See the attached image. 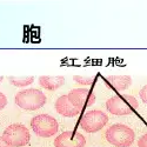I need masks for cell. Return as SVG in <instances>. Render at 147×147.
<instances>
[{"mask_svg":"<svg viewBox=\"0 0 147 147\" xmlns=\"http://www.w3.org/2000/svg\"><path fill=\"white\" fill-rule=\"evenodd\" d=\"M16 104L25 111H36L46 104V95L38 88L22 90L16 94Z\"/></svg>","mask_w":147,"mask_h":147,"instance_id":"6da1fadb","label":"cell"},{"mask_svg":"<svg viewBox=\"0 0 147 147\" xmlns=\"http://www.w3.org/2000/svg\"><path fill=\"white\" fill-rule=\"evenodd\" d=\"M105 137L109 144L115 147H129L136 139V134L131 127L126 125L114 124L107 128Z\"/></svg>","mask_w":147,"mask_h":147,"instance_id":"7a4b0ae2","label":"cell"},{"mask_svg":"<svg viewBox=\"0 0 147 147\" xmlns=\"http://www.w3.org/2000/svg\"><path fill=\"white\" fill-rule=\"evenodd\" d=\"M139 106L138 100L128 94H119L109 98L106 102V108L114 115H128Z\"/></svg>","mask_w":147,"mask_h":147,"instance_id":"3957f363","label":"cell"},{"mask_svg":"<svg viewBox=\"0 0 147 147\" xmlns=\"http://www.w3.org/2000/svg\"><path fill=\"white\" fill-rule=\"evenodd\" d=\"M31 127L33 132L38 137L41 138H50L57 134L59 129V125L55 118L48 114H39L35 115L31 120Z\"/></svg>","mask_w":147,"mask_h":147,"instance_id":"277c9868","label":"cell"},{"mask_svg":"<svg viewBox=\"0 0 147 147\" xmlns=\"http://www.w3.org/2000/svg\"><path fill=\"white\" fill-rule=\"evenodd\" d=\"M3 139L9 147H24L30 142L31 136L27 127L21 124H13L4 131Z\"/></svg>","mask_w":147,"mask_h":147,"instance_id":"5b68a950","label":"cell"},{"mask_svg":"<svg viewBox=\"0 0 147 147\" xmlns=\"http://www.w3.org/2000/svg\"><path fill=\"white\" fill-rule=\"evenodd\" d=\"M107 122L108 117L106 113L99 111V109H93V111H88L82 115L80 120V127L87 133H95L100 131Z\"/></svg>","mask_w":147,"mask_h":147,"instance_id":"8992f818","label":"cell"},{"mask_svg":"<svg viewBox=\"0 0 147 147\" xmlns=\"http://www.w3.org/2000/svg\"><path fill=\"white\" fill-rule=\"evenodd\" d=\"M68 100L69 102L77 107L79 111H81L85 107H91L95 102V95L92 91L86 88H76L72 90L68 94Z\"/></svg>","mask_w":147,"mask_h":147,"instance_id":"52a82bcc","label":"cell"},{"mask_svg":"<svg viewBox=\"0 0 147 147\" xmlns=\"http://www.w3.org/2000/svg\"><path fill=\"white\" fill-rule=\"evenodd\" d=\"M86 145V139L79 132L67 131L61 133L54 139L55 147H84Z\"/></svg>","mask_w":147,"mask_h":147,"instance_id":"ba28073f","label":"cell"},{"mask_svg":"<svg viewBox=\"0 0 147 147\" xmlns=\"http://www.w3.org/2000/svg\"><path fill=\"white\" fill-rule=\"evenodd\" d=\"M54 107H55V111L59 114H61L63 117H67V118L77 117L80 113L79 109L69 102L67 95H61L59 99H57V101L54 104Z\"/></svg>","mask_w":147,"mask_h":147,"instance_id":"9c48e42d","label":"cell"},{"mask_svg":"<svg viewBox=\"0 0 147 147\" xmlns=\"http://www.w3.org/2000/svg\"><path fill=\"white\" fill-rule=\"evenodd\" d=\"M65 82V78L63 76H41L39 78V84L40 86L45 90H50V91H55L59 87H61Z\"/></svg>","mask_w":147,"mask_h":147,"instance_id":"30bf717a","label":"cell"},{"mask_svg":"<svg viewBox=\"0 0 147 147\" xmlns=\"http://www.w3.org/2000/svg\"><path fill=\"white\" fill-rule=\"evenodd\" d=\"M106 80L117 91H125L132 85V78L129 76H108Z\"/></svg>","mask_w":147,"mask_h":147,"instance_id":"8fae6325","label":"cell"},{"mask_svg":"<svg viewBox=\"0 0 147 147\" xmlns=\"http://www.w3.org/2000/svg\"><path fill=\"white\" fill-rule=\"evenodd\" d=\"M8 80L12 85H14L17 87H26L28 85L33 84L34 77H8Z\"/></svg>","mask_w":147,"mask_h":147,"instance_id":"7c38bea8","label":"cell"},{"mask_svg":"<svg viewBox=\"0 0 147 147\" xmlns=\"http://www.w3.org/2000/svg\"><path fill=\"white\" fill-rule=\"evenodd\" d=\"M73 80L76 82H79L81 85H92L94 82V78L93 77H81V76H74Z\"/></svg>","mask_w":147,"mask_h":147,"instance_id":"4fadbf2b","label":"cell"},{"mask_svg":"<svg viewBox=\"0 0 147 147\" xmlns=\"http://www.w3.org/2000/svg\"><path fill=\"white\" fill-rule=\"evenodd\" d=\"M138 147H147V133L140 137V139L138 140Z\"/></svg>","mask_w":147,"mask_h":147,"instance_id":"5bb4252c","label":"cell"},{"mask_svg":"<svg viewBox=\"0 0 147 147\" xmlns=\"http://www.w3.org/2000/svg\"><path fill=\"white\" fill-rule=\"evenodd\" d=\"M6 105H7V98L0 92V111L4 109L6 107Z\"/></svg>","mask_w":147,"mask_h":147,"instance_id":"9a60e30c","label":"cell"},{"mask_svg":"<svg viewBox=\"0 0 147 147\" xmlns=\"http://www.w3.org/2000/svg\"><path fill=\"white\" fill-rule=\"evenodd\" d=\"M140 98H141V100L145 104H147V85L141 88V91H140Z\"/></svg>","mask_w":147,"mask_h":147,"instance_id":"2e32d148","label":"cell"},{"mask_svg":"<svg viewBox=\"0 0 147 147\" xmlns=\"http://www.w3.org/2000/svg\"><path fill=\"white\" fill-rule=\"evenodd\" d=\"M0 147H9V146L5 142V140L3 139V137H0Z\"/></svg>","mask_w":147,"mask_h":147,"instance_id":"e0dca14e","label":"cell"},{"mask_svg":"<svg viewBox=\"0 0 147 147\" xmlns=\"http://www.w3.org/2000/svg\"><path fill=\"white\" fill-rule=\"evenodd\" d=\"M3 79H4V77H3V76H0V82L3 81Z\"/></svg>","mask_w":147,"mask_h":147,"instance_id":"ac0fdd59","label":"cell"}]
</instances>
